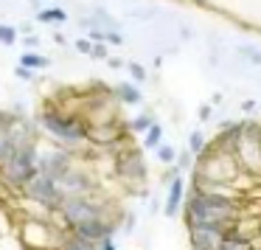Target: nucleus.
Masks as SVG:
<instances>
[{
    "label": "nucleus",
    "instance_id": "32",
    "mask_svg": "<svg viewBox=\"0 0 261 250\" xmlns=\"http://www.w3.org/2000/svg\"><path fill=\"white\" fill-rule=\"evenodd\" d=\"M76 51H82V54H93V45L87 40H79L76 42Z\"/></svg>",
    "mask_w": 261,
    "mask_h": 250
},
{
    "label": "nucleus",
    "instance_id": "2",
    "mask_svg": "<svg viewBox=\"0 0 261 250\" xmlns=\"http://www.w3.org/2000/svg\"><path fill=\"white\" fill-rule=\"evenodd\" d=\"M40 124L42 130L48 132V138H51L54 143H59V146L65 149H79L85 141H90V127L85 124L82 118H76V115H68V113H59V110H45V113L40 115Z\"/></svg>",
    "mask_w": 261,
    "mask_h": 250
},
{
    "label": "nucleus",
    "instance_id": "16",
    "mask_svg": "<svg viewBox=\"0 0 261 250\" xmlns=\"http://www.w3.org/2000/svg\"><path fill=\"white\" fill-rule=\"evenodd\" d=\"M163 143V127L154 121L152 127H149L146 132H143V138H141V146L143 149H149V152H158V146Z\"/></svg>",
    "mask_w": 261,
    "mask_h": 250
},
{
    "label": "nucleus",
    "instance_id": "31",
    "mask_svg": "<svg viewBox=\"0 0 261 250\" xmlns=\"http://www.w3.org/2000/svg\"><path fill=\"white\" fill-rule=\"evenodd\" d=\"M98 250H118V244H115V236L104 239V242H98Z\"/></svg>",
    "mask_w": 261,
    "mask_h": 250
},
{
    "label": "nucleus",
    "instance_id": "19",
    "mask_svg": "<svg viewBox=\"0 0 261 250\" xmlns=\"http://www.w3.org/2000/svg\"><path fill=\"white\" fill-rule=\"evenodd\" d=\"M219 250H255V247H253V242H250V239H242L236 231H230L225 236V242H222Z\"/></svg>",
    "mask_w": 261,
    "mask_h": 250
},
{
    "label": "nucleus",
    "instance_id": "37",
    "mask_svg": "<svg viewBox=\"0 0 261 250\" xmlns=\"http://www.w3.org/2000/svg\"><path fill=\"white\" fill-rule=\"evenodd\" d=\"M6 205V191H3V183H0V208Z\"/></svg>",
    "mask_w": 261,
    "mask_h": 250
},
{
    "label": "nucleus",
    "instance_id": "24",
    "mask_svg": "<svg viewBox=\"0 0 261 250\" xmlns=\"http://www.w3.org/2000/svg\"><path fill=\"white\" fill-rule=\"evenodd\" d=\"M40 20L42 23H65L68 14H65L62 9H45V12H40Z\"/></svg>",
    "mask_w": 261,
    "mask_h": 250
},
{
    "label": "nucleus",
    "instance_id": "7",
    "mask_svg": "<svg viewBox=\"0 0 261 250\" xmlns=\"http://www.w3.org/2000/svg\"><path fill=\"white\" fill-rule=\"evenodd\" d=\"M236 160L244 174L261 177V121H244V132L236 149Z\"/></svg>",
    "mask_w": 261,
    "mask_h": 250
},
{
    "label": "nucleus",
    "instance_id": "3",
    "mask_svg": "<svg viewBox=\"0 0 261 250\" xmlns=\"http://www.w3.org/2000/svg\"><path fill=\"white\" fill-rule=\"evenodd\" d=\"M110 211H113V203L101 199L98 194H93V197H68L54 216L62 219V225L68 231L76 228L79 222H87V219H124V216L110 214Z\"/></svg>",
    "mask_w": 261,
    "mask_h": 250
},
{
    "label": "nucleus",
    "instance_id": "29",
    "mask_svg": "<svg viewBox=\"0 0 261 250\" xmlns=\"http://www.w3.org/2000/svg\"><path fill=\"white\" fill-rule=\"evenodd\" d=\"M93 57L96 59H110L107 57V45H104V42H96V45H93Z\"/></svg>",
    "mask_w": 261,
    "mask_h": 250
},
{
    "label": "nucleus",
    "instance_id": "18",
    "mask_svg": "<svg viewBox=\"0 0 261 250\" xmlns=\"http://www.w3.org/2000/svg\"><path fill=\"white\" fill-rule=\"evenodd\" d=\"M115 96H118V102H124V104H141V90H138L135 85H118L115 87Z\"/></svg>",
    "mask_w": 261,
    "mask_h": 250
},
{
    "label": "nucleus",
    "instance_id": "11",
    "mask_svg": "<svg viewBox=\"0 0 261 250\" xmlns=\"http://www.w3.org/2000/svg\"><path fill=\"white\" fill-rule=\"evenodd\" d=\"M59 188H62L65 199H68V197H93V194H98L96 177H93L87 169H82L79 163H76L73 169L59 180Z\"/></svg>",
    "mask_w": 261,
    "mask_h": 250
},
{
    "label": "nucleus",
    "instance_id": "1",
    "mask_svg": "<svg viewBox=\"0 0 261 250\" xmlns=\"http://www.w3.org/2000/svg\"><path fill=\"white\" fill-rule=\"evenodd\" d=\"M186 228H222V231H233L236 222L244 216L242 203H233L225 197H214V194H202L197 188L188 186L186 194Z\"/></svg>",
    "mask_w": 261,
    "mask_h": 250
},
{
    "label": "nucleus",
    "instance_id": "8",
    "mask_svg": "<svg viewBox=\"0 0 261 250\" xmlns=\"http://www.w3.org/2000/svg\"><path fill=\"white\" fill-rule=\"evenodd\" d=\"M76 166V158L70 149L59 146V143H40V149H37V171L45 177H51V180H62L65 174H68L70 169Z\"/></svg>",
    "mask_w": 261,
    "mask_h": 250
},
{
    "label": "nucleus",
    "instance_id": "27",
    "mask_svg": "<svg viewBox=\"0 0 261 250\" xmlns=\"http://www.w3.org/2000/svg\"><path fill=\"white\" fill-rule=\"evenodd\" d=\"M135 222H138L135 211H126V214H124V219H121V231L132 233V231H135Z\"/></svg>",
    "mask_w": 261,
    "mask_h": 250
},
{
    "label": "nucleus",
    "instance_id": "22",
    "mask_svg": "<svg viewBox=\"0 0 261 250\" xmlns=\"http://www.w3.org/2000/svg\"><path fill=\"white\" fill-rule=\"evenodd\" d=\"M20 65L37 70V68H48V65H51V59H48V57H40V54H25V57L20 59Z\"/></svg>",
    "mask_w": 261,
    "mask_h": 250
},
{
    "label": "nucleus",
    "instance_id": "21",
    "mask_svg": "<svg viewBox=\"0 0 261 250\" xmlns=\"http://www.w3.org/2000/svg\"><path fill=\"white\" fill-rule=\"evenodd\" d=\"M154 155H158V160H160L163 166H174V163H177V155H180V152H177L171 143H160Z\"/></svg>",
    "mask_w": 261,
    "mask_h": 250
},
{
    "label": "nucleus",
    "instance_id": "26",
    "mask_svg": "<svg viewBox=\"0 0 261 250\" xmlns=\"http://www.w3.org/2000/svg\"><path fill=\"white\" fill-rule=\"evenodd\" d=\"M0 42H3V45H14V42H17L14 26H0Z\"/></svg>",
    "mask_w": 261,
    "mask_h": 250
},
{
    "label": "nucleus",
    "instance_id": "14",
    "mask_svg": "<svg viewBox=\"0 0 261 250\" xmlns=\"http://www.w3.org/2000/svg\"><path fill=\"white\" fill-rule=\"evenodd\" d=\"M186 194H188V183L182 180V174L174 177L169 183V191H166V199H163V216H169V219L180 216L182 208H186Z\"/></svg>",
    "mask_w": 261,
    "mask_h": 250
},
{
    "label": "nucleus",
    "instance_id": "36",
    "mask_svg": "<svg viewBox=\"0 0 261 250\" xmlns=\"http://www.w3.org/2000/svg\"><path fill=\"white\" fill-rule=\"evenodd\" d=\"M242 107H244V113H253V110H255V102H244Z\"/></svg>",
    "mask_w": 261,
    "mask_h": 250
},
{
    "label": "nucleus",
    "instance_id": "5",
    "mask_svg": "<svg viewBox=\"0 0 261 250\" xmlns=\"http://www.w3.org/2000/svg\"><path fill=\"white\" fill-rule=\"evenodd\" d=\"M68 236V228H57L51 219L25 216L20 225V244L25 250H59Z\"/></svg>",
    "mask_w": 261,
    "mask_h": 250
},
{
    "label": "nucleus",
    "instance_id": "9",
    "mask_svg": "<svg viewBox=\"0 0 261 250\" xmlns=\"http://www.w3.org/2000/svg\"><path fill=\"white\" fill-rule=\"evenodd\" d=\"M23 197L31 199V203H37V205H42V208H48V211H59L65 203V194H62V188H59V183L51 180V177H45V174L31 177L23 186Z\"/></svg>",
    "mask_w": 261,
    "mask_h": 250
},
{
    "label": "nucleus",
    "instance_id": "33",
    "mask_svg": "<svg viewBox=\"0 0 261 250\" xmlns=\"http://www.w3.org/2000/svg\"><path fill=\"white\" fill-rule=\"evenodd\" d=\"M211 113H214V107H211V104H202V107H199V118H202V121H208Z\"/></svg>",
    "mask_w": 261,
    "mask_h": 250
},
{
    "label": "nucleus",
    "instance_id": "13",
    "mask_svg": "<svg viewBox=\"0 0 261 250\" xmlns=\"http://www.w3.org/2000/svg\"><path fill=\"white\" fill-rule=\"evenodd\" d=\"M230 231H222V228H188V244L191 250H219L225 236Z\"/></svg>",
    "mask_w": 261,
    "mask_h": 250
},
{
    "label": "nucleus",
    "instance_id": "15",
    "mask_svg": "<svg viewBox=\"0 0 261 250\" xmlns=\"http://www.w3.org/2000/svg\"><path fill=\"white\" fill-rule=\"evenodd\" d=\"M191 188H197V191H202V194H214V197L233 199V203L242 199V191H239L233 183H214V180H202V177H194L191 174Z\"/></svg>",
    "mask_w": 261,
    "mask_h": 250
},
{
    "label": "nucleus",
    "instance_id": "28",
    "mask_svg": "<svg viewBox=\"0 0 261 250\" xmlns=\"http://www.w3.org/2000/svg\"><path fill=\"white\" fill-rule=\"evenodd\" d=\"M129 73H132V79H135V82L146 79V70H143V65H138V62H129Z\"/></svg>",
    "mask_w": 261,
    "mask_h": 250
},
{
    "label": "nucleus",
    "instance_id": "23",
    "mask_svg": "<svg viewBox=\"0 0 261 250\" xmlns=\"http://www.w3.org/2000/svg\"><path fill=\"white\" fill-rule=\"evenodd\" d=\"M152 124H154V118H152L149 113H143V115H138V118H132V124H129V132H138V135H143V132H146Z\"/></svg>",
    "mask_w": 261,
    "mask_h": 250
},
{
    "label": "nucleus",
    "instance_id": "30",
    "mask_svg": "<svg viewBox=\"0 0 261 250\" xmlns=\"http://www.w3.org/2000/svg\"><path fill=\"white\" fill-rule=\"evenodd\" d=\"M180 174H182V171L177 169V166H169V169H166V174H163V183H166V186H169V183L174 180V177H180Z\"/></svg>",
    "mask_w": 261,
    "mask_h": 250
},
{
    "label": "nucleus",
    "instance_id": "6",
    "mask_svg": "<svg viewBox=\"0 0 261 250\" xmlns=\"http://www.w3.org/2000/svg\"><path fill=\"white\" fill-rule=\"evenodd\" d=\"M37 149H40V141H37V138L20 143L12 158L0 166V177H3L12 188H17V191H23L25 183L40 174V171H37Z\"/></svg>",
    "mask_w": 261,
    "mask_h": 250
},
{
    "label": "nucleus",
    "instance_id": "34",
    "mask_svg": "<svg viewBox=\"0 0 261 250\" xmlns=\"http://www.w3.org/2000/svg\"><path fill=\"white\" fill-rule=\"evenodd\" d=\"M242 54H244V57H250V59H253V62H255V65H261V54H255V51H250V48H244V51H242Z\"/></svg>",
    "mask_w": 261,
    "mask_h": 250
},
{
    "label": "nucleus",
    "instance_id": "35",
    "mask_svg": "<svg viewBox=\"0 0 261 250\" xmlns=\"http://www.w3.org/2000/svg\"><path fill=\"white\" fill-rule=\"evenodd\" d=\"M17 76H20V79H31V68H25V65H20V68H17Z\"/></svg>",
    "mask_w": 261,
    "mask_h": 250
},
{
    "label": "nucleus",
    "instance_id": "10",
    "mask_svg": "<svg viewBox=\"0 0 261 250\" xmlns=\"http://www.w3.org/2000/svg\"><path fill=\"white\" fill-rule=\"evenodd\" d=\"M115 174L124 180V186H143L146 183V160H143V149L138 146H124L115 158Z\"/></svg>",
    "mask_w": 261,
    "mask_h": 250
},
{
    "label": "nucleus",
    "instance_id": "4",
    "mask_svg": "<svg viewBox=\"0 0 261 250\" xmlns=\"http://www.w3.org/2000/svg\"><path fill=\"white\" fill-rule=\"evenodd\" d=\"M191 174L202 177V180H214V183H236V177H242L244 171H242V166H239L236 155H225V152H219L214 143H208V149H205L197 158V163H194Z\"/></svg>",
    "mask_w": 261,
    "mask_h": 250
},
{
    "label": "nucleus",
    "instance_id": "12",
    "mask_svg": "<svg viewBox=\"0 0 261 250\" xmlns=\"http://www.w3.org/2000/svg\"><path fill=\"white\" fill-rule=\"evenodd\" d=\"M121 231V219H87V222H79L76 228H70V233L87 239V242H104V239L115 236Z\"/></svg>",
    "mask_w": 261,
    "mask_h": 250
},
{
    "label": "nucleus",
    "instance_id": "25",
    "mask_svg": "<svg viewBox=\"0 0 261 250\" xmlns=\"http://www.w3.org/2000/svg\"><path fill=\"white\" fill-rule=\"evenodd\" d=\"M194 163H197V158H194V155L186 149V152L177 155V163H174V166H177L180 171H191V169H194Z\"/></svg>",
    "mask_w": 261,
    "mask_h": 250
},
{
    "label": "nucleus",
    "instance_id": "20",
    "mask_svg": "<svg viewBox=\"0 0 261 250\" xmlns=\"http://www.w3.org/2000/svg\"><path fill=\"white\" fill-rule=\"evenodd\" d=\"M208 149V141H205V135L199 130H194L191 135H188V152L194 155V158H199V155Z\"/></svg>",
    "mask_w": 261,
    "mask_h": 250
},
{
    "label": "nucleus",
    "instance_id": "17",
    "mask_svg": "<svg viewBox=\"0 0 261 250\" xmlns=\"http://www.w3.org/2000/svg\"><path fill=\"white\" fill-rule=\"evenodd\" d=\"M59 250H98V244L87 242V239H82V236H76V233L68 231V236H65V242H62Z\"/></svg>",
    "mask_w": 261,
    "mask_h": 250
}]
</instances>
